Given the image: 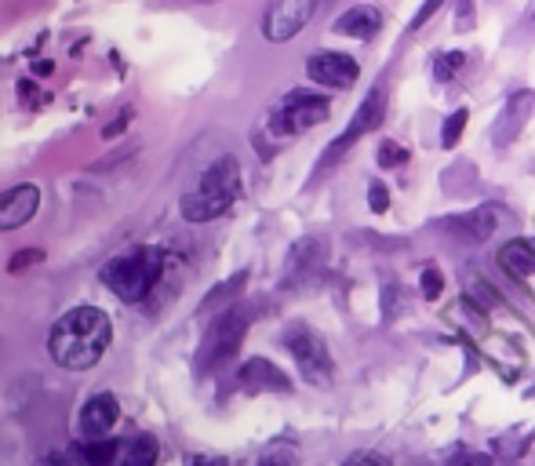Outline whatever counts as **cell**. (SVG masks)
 <instances>
[{"mask_svg": "<svg viewBox=\"0 0 535 466\" xmlns=\"http://www.w3.org/2000/svg\"><path fill=\"white\" fill-rule=\"evenodd\" d=\"M466 66V55L463 51H448V55H437V62H434V77L437 81H452L455 73L463 70Z\"/></svg>", "mask_w": 535, "mask_h": 466, "instance_id": "obj_21", "label": "cell"}, {"mask_svg": "<svg viewBox=\"0 0 535 466\" xmlns=\"http://www.w3.org/2000/svg\"><path fill=\"white\" fill-rule=\"evenodd\" d=\"M37 466H70L66 459H59V456H48V459H41Z\"/></svg>", "mask_w": 535, "mask_h": 466, "instance_id": "obj_33", "label": "cell"}, {"mask_svg": "<svg viewBox=\"0 0 535 466\" xmlns=\"http://www.w3.org/2000/svg\"><path fill=\"white\" fill-rule=\"evenodd\" d=\"M121 419V405L113 394H95L84 401L81 416H77V434L81 437H110V430Z\"/></svg>", "mask_w": 535, "mask_h": 466, "instance_id": "obj_11", "label": "cell"}, {"mask_svg": "<svg viewBox=\"0 0 535 466\" xmlns=\"http://www.w3.org/2000/svg\"><path fill=\"white\" fill-rule=\"evenodd\" d=\"M470 4H474V0H459V30L470 22Z\"/></svg>", "mask_w": 535, "mask_h": 466, "instance_id": "obj_32", "label": "cell"}, {"mask_svg": "<svg viewBox=\"0 0 535 466\" xmlns=\"http://www.w3.org/2000/svg\"><path fill=\"white\" fill-rule=\"evenodd\" d=\"M110 343L113 325L99 306H73L48 332L51 361L66 368V372H84V368L99 365L102 354L110 350Z\"/></svg>", "mask_w": 535, "mask_h": 466, "instance_id": "obj_1", "label": "cell"}, {"mask_svg": "<svg viewBox=\"0 0 535 466\" xmlns=\"http://www.w3.org/2000/svg\"><path fill=\"white\" fill-rule=\"evenodd\" d=\"M535 110V95L532 92H514L510 99L503 102V113H499V128H495V142L499 146H510V142L521 135V128H525V121L532 117Z\"/></svg>", "mask_w": 535, "mask_h": 466, "instance_id": "obj_13", "label": "cell"}, {"mask_svg": "<svg viewBox=\"0 0 535 466\" xmlns=\"http://www.w3.org/2000/svg\"><path fill=\"white\" fill-rule=\"evenodd\" d=\"M495 204H485V208H474V212L466 215H452V219H445V230L459 233L463 241H474V244H485L488 237L495 233Z\"/></svg>", "mask_w": 535, "mask_h": 466, "instance_id": "obj_15", "label": "cell"}, {"mask_svg": "<svg viewBox=\"0 0 535 466\" xmlns=\"http://www.w3.org/2000/svg\"><path fill=\"white\" fill-rule=\"evenodd\" d=\"M419 288H423L426 299H441V292H445V277H441V270H437V266H426L423 274H419Z\"/></svg>", "mask_w": 535, "mask_h": 466, "instance_id": "obj_22", "label": "cell"}, {"mask_svg": "<svg viewBox=\"0 0 535 466\" xmlns=\"http://www.w3.org/2000/svg\"><path fill=\"white\" fill-rule=\"evenodd\" d=\"M466 299H470L474 306H481V310H492V306L499 303V299H495V292L488 288L485 281H470V284H466Z\"/></svg>", "mask_w": 535, "mask_h": 466, "instance_id": "obj_23", "label": "cell"}, {"mask_svg": "<svg viewBox=\"0 0 535 466\" xmlns=\"http://www.w3.org/2000/svg\"><path fill=\"white\" fill-rule=\"evenodd\" d=\"M328 113H332V102L324 99V95L288 92L277 106H273L270 128H273V135H299V132H310V128L328 121Z\"/></svg>", "mask_w": 535, "mask_h": 466, "instance_id": "obj_6", "label": "cell"}, {"mask_svg": "<svg viewBox=\"0 0 535 466\" xmlns=\"http://www.w3.org/2000/svg\"><path fill=\"white\" fill-rule=\"evenodd\" d=\"M41 208V190L33 183L11 186V190L0 193V233L8 230H22L30 223L33 215Z\"/></svg>", "mask_w": 535, "mask_h": 466, "instance_id": "obj_9", "label": "cell"}, {"mask_svg": "<svg viewBox=\"0 0 535 466\" xmlns=\"http://www.w3.org/2000/svg\"><path fill=\"white\" fill-rule=\"evenodd\" d=\"M164 274V252L161 248H135L128 255H117L106 270H102V284L110 288L121 303H139L157 288Z\"/></svg>", "mask_w": 535, "mask_h": 466, "instance_id": "obj_3", "label": "cell"}, {"mask_svg": "<svg viewBox=\"0 0 535 466\" xmlns=\"http://www.w3.org/2000/svg\"><path fill=\"white\" fill-rule=\"evenodd\" d=\"M379 26H383V15H379L372 4H357V8L343 11V15L335 19V33H343V37H361V41L375 37Z\"/></svg>", "mask_w": 535, "mask_h": 466, "instance_id": "obj_17", "label": "cell"}, {"mask_svg": "<svg viewBox=\"0 0 535 466\" xmlns=\"http://www.w3.org/2000/svg\"><path fill=\"white\" fill-rule=\"evenodd\" d=\"M237 197H241V164L233 157H219L201 172L197 190L182 193L179 212L186 223H212L230 212Z\"/></svg>", "mask_w": 535, "mask_h": 466, "instance_id": "obj_2", "label": "cell"}, {"mask_svg": "<svg viewBox=\"0 0 535 466\" xmlns=\"http://www.w3.org/2000/svg\"><path fill=\"white\" fill-rule=\"evenodd\" d=\"M37 259H44L41 252H22L11 259V274H19V270H26V263H37Z\"/></svg>", "mask_w": 535, "mask_h": 466, "instance_id": "obj_30", "label": "cell"}, {"mask_svg": "<svg viewBox=\"0 0 535 466\" xmlns=\"http://www.w3.org/2000/svg\"><path fill=\"white\" fill-rule=\"evenodd\" d=\"M255 466H299V463H295V456H288V452H273V456H266L263 463H255Z\"/></svg>", "mask_w": 535, "mask_h": 466, "instance_id": "obj_31", "label": "cell"}, {"mask_svg": "<svg viewBox=\"0 0 535 466\" xmlns=\"http://www.w3.org/2000/svg\"><path fill=\"white\" fill-rule=\"evenodd\" d=\"M343 466H394V463H390L383 452H354Z\"/></svg>", "mask_w": 535, "mask_h": 466, "instance_id": "obj_26", "label": "cell"}, {"mask_svg": "<svg viewBox=\"0 0 535 466\" xmlns=\"http://www.w3.org/2000/svg\"><path fill=\"white\" fill-rule=\"evenodd\" d=\"M186 466H230L226 456H215V452H201V456H193Z\"/></svg>", "mask_w": 535, "mask_h": 466, "instance_id": "obj_28", "label": "cell"}, {"mask_svg": "<svg viewBox=\"0 0 535 466\" xmlns=\"http://www.w3.org/2000/svg\"><path fill=\"white\" fill-rule=\"evenodd\" d=\"M73 459L81 466H121V445H117V441L88 437V441H77V445H73Z\"/></svg>", "mask_w": 535, "mask_h": 466, "instance_id": "obj_18", "label": "cell"}, {"mask_svg": "<svg viewBox=\"0 0 535 466\" xmlns=\"http://www.w3.org/2000/svg\"><path fill=\"white\" fill-rule=\"evenodd\" d=\"M386 121V95H383V88H372V92L364 95V102H361V110L354 113V124L346 128L339 139H335V146H332V157L328 161H335L339 153L350 146L354 139H361V135H368V132H375L379 124Z\"/></svg>", "mask_w": 535, "mask_h": 466, "instance_id": "obj_10", "label": "cell"}, {"mask_svg": "<svg viewBox=\"0 0 535 466\" xmlns=\"http://www.w3.org/2000/svg\"><path fill=\"white\" fill-rule=\"evenodd\" d=\"M284 346H288V354L295 357L299 375H303L306 383L310 386H332V379H335L332 350H328V343H324L313 328L292 325L288 332H284Z\"/></svg>", "mask_w": 535, "mask_h": 466, "instance_id": "obj_5", "label": "cell"}, {"mask_svg": "<svg viewBox=\"0 0 535 466\" xmlns=\"http://www.w3.org/2000/svg\"><path fill=\"white\" fill-rule=\"evenodd\" d=\"M248 325H252V310L248 306H230V310L215 317L208 332H204L201 346H197V375H208L219 365H226L241 350Z\"/></svg>", "mask_w": 535, "mask_h": 466, "instance_id": "obj_4", "label": "cell"}, {"mask_svg": "<svg viewBox=\"0 0 535 466\" xmlns=\"http://www.w3.org/2000/svg\"><path fill=\"white\" fill-rule=\"evenodd\" d=\"M237 383H241V390H248V394H263V390H273V394H292L288 375H284L277 365H270L266 357H252L248 365H241Z\"/></svg>", "mask_w": 535, "mask_h": 466, "instance_id": "obj_12", "label": "cell"}, {"mask_svg": "<svg viewBox=\"0 0 535 466\" xmlns=\"http://www.w3.org/2000/svg\"><path fill=\"white\" fill-rule=\"evenodd\" d=\"M321 4L324 0H270V8L263 15V37L270 44L292 41L295 33L310 26Z\"/></svg>", "mask_w": 535, "mask_h": 466, "instance_id": "obj_7", "label": "cell"}, {"mask_svg": "<svg viewBox=\"0 0 535 466\" xmlns=\"http://www.w3.org/2000/svg\"><path fill=\"white\" fill-rule=\"evenodd\" d=\"M324 266H328V244L321 237H306L288 255V277L292 281H310V277L321 274Z\"/></svg>", "mask_w": 535, "mask_h": 466, "instance_id": "obj_14", "label": "cell"}, {"mask_svg": "<svg viewBox=\"0 0 535 466\" xmlns=\"http://www.w3.org/2000/svg\"><path fill=\"white\" fill-rule=\"evenodd\" d=\"M452 466H495V463H492V456H485V452H470V456L455 459Z\"/></svg>", "mask_w": 535, "mask_h": 466, "instance_id": "obj_29", "label": "cell"}, {"mask_svg": "<svg viewBox=\"0 0 535 466\" xmlns=\"http://www.w3.org/2000/svg\"><path fill=\"white\" fill-rule=\"evenodd\" d=\"M368 208H372V212H386V208H390V190H386V183L368 186Z\"/></svg>", "mask_w": 535, "mask_h": 466, "instance_id": "obj_25", "label": "cell"}, {"mask_svg": "<svg viewBox=\"0 0 535 466\" xmlns=\"http://www.w3.org/2000/svg\"><path fill=\"white\" fill-rule=\"evenodd\" d=\"M157 441L150 434L128 437L121 445V466H157Z\"/></svg>", "mask_w": 535, "mask_h": 466, "instance_id": "obj_19", "label": "cell"}, {"mask_svg": "<svg viewBox=\"0 0 535 466\" xmlns=\"http://www.w3.org/2000/svg\"><path fill=\"white\" fill-rule=\"evenodd\" d=\"M404 161H408V153H404L397 142H383V146H379V164H383V168H401Z\"/></svg>", "mask_w": 535, "mask_h": 466, "instance_id": "obj_24", "label": "cell"}, {"mask_svg": "<svg viewBox=\"0 0 535 466\" xmlns=\"http://www.w3.org/2000/svg\"><path fill=\"white\" fill-rule=\"evenodd\" d=\"M499 263L510 277L517 281H528L535 277V241L532 237H517V241H506L503 252H499Z\"/></svg>", "mask_w": 535, "mask_h": 466, "instance_id": "obj_16", "label": "cell"}, {"mask_svg": "<svg viewBox=\"0 0 535 466\" xmlns=\"http://www.w3.org/2000/svg\"><path fill=\"white\" fill-rule=\"evenodd\" d=\"M441 4H445V0H423V8L415 11V19H412V30H423L426 22L434 19L437 11H441Z\"/></svg>", "mask_w": 535, "mask_h": 466, "instance_id": "obj_27", "label": "cell"}, {"mask_svg": "<svg viewBox=\"0 0 535 466\" xmlns=\"http://www.w3.org/2000/svg\"><path fill=\"white\" fill-rule=\"evenodd\" d=\"M306 73H310L313 84H324V88H354L357 77H361V66H357L350 55L343 51H317L306 59Z\"/></svg>", "mask_w": 535, "mask_h": 466, "instance_id": "obj_8", "label": "cell"}, {"mask_svg": "<svg viewBox=\"0 0 535 466\" xmlns=\"http://www.w3.org/2000/svg\"><path fill=\"white\" fill-rule=\"evenodd\" d=\"M466 121H470V113H466V110H455L452 117L445 121V128H441V146H445V150H455V146H459Z\"/></svg>", "mask_w": 535, "mask_h": 466, "instance_id": "obj_20", "label": "cell"}]
</instances>
